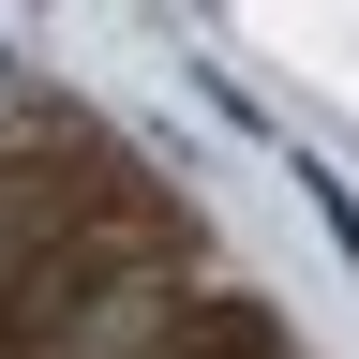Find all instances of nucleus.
<instances>
[{"mask_svg": "<svg viewBox=\"0 0 359 359\" xmlns=\"http://www.w3.org/2000/svg\"><path fill=\"white\" fill-rule=\"evenodd\" d=\"M0 359H314L299 314L90 90L0 45Z\"/></svg>", "mask_w": 359, "mask_h": 359, "instance_id": "f257e3e1", "label": "nucleus"}]
</instances>
